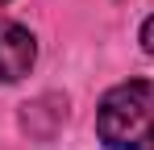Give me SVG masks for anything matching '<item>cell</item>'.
Returning <instances> with one entry per match:
<instances>
[{"instance_id": "277c9868", "label": "cell", "mask_w": 154, "mask_h": 150, "mask_svg": "<svg viewBox=\"0 0 154 150\" xmlns=\"http://www.w3.org/2000/svg\"><path fill=\"white\" fill-rule=\"evenodd\" d=\"M0 4H8V0H0Z\"/></svg>"}, {"instance_id": "6da1fadb", "label": "cell", "mask_w": 154, "mask_h": 150, "mask_svg": "<svg viewBox=\"0 0 154 150\" xmlns=\"http://www.w3.org/2000/svg\"><path fill=\"white\" fill-rule=\"evenodd\" d=\"M96 133L108 150H154V83L129 79L108 88L96 108Z\"/></svg>"}, {"instance_id": "3957f363", "label": "cell", "mask_w": 154, "mask_h": 150, "mask_svg": "<svg viewBox=\"0 0 154 150\" xmlns=\"http://www.w3.org/2000/svg\"><path fill=\"white\" fill-rule=\"evenodd\" d=\"M142 46H146V50L154 54V13L146 17V25H142Z\"/></svg>"}, {"instance_id": "7a4b0ae2", "label": "cell", "mask_w": 154, "mask_h": 150, "mask_svg": "<svg viewBox=\"0 0 154 150\" xmlns=\"http://www.w3.org/2000/svg\"><path fill=\"white\" fill-rule=\"evenodd\" d=\"M33 58H38L33 33L21 29L17 21H0V83L25 79L29 67H33Z\"/></svg>"}]
</instances>
